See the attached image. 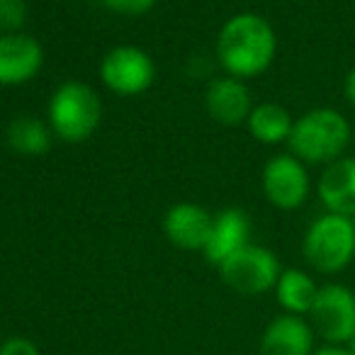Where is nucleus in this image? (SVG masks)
<instances>
[{"label": "nucleus", "instance_id": "nucleus-12", "mask_svg": "<svg viewBox=\"0 0 355 355\" xmlns=\"http://www.w3.org/2000/svg\"><path fill=\"white\" fill-rule=\"evenodd\" d=\"M251 243V222H248L246 212L236 207L222 209L214 217L212 232H209L207 246H205V258L212 266H222L229 256L241 251L243 246Z\"/></svg>", "mask_w": 355, "mask_h": 355}, {"label": "nucleus", "instance_id": "nucleus-4", "mask_svg": "<svg viewBox=\"0 0 355 355\" xmlns=\"http://www.w3.org/2000/svg\"><path fill=\"white\" fill-rule=\"evenodd\" d=\"M304 258L309 266L326 275L340 272L355 258V229L350 217L340 214H321L311 222L304 234Z\"/></svg>", "mask_w": 355, "mask_h": 355}, {"label": "nucleus", "instance_id": "nucleus-18", "mask_svg": "<svg viewBox=\"0 0 355 355\" xmlns=\"http://www.w3.org/2000/svg\"><path fill=\"white\" fill-rule=\"evenodd\" d=\"M25 22H27L25 0H0V35L22 32Z\"/></svg>", "mask_w": 355, "mask_h": 355}, {"label": "nucleus", "instance_id": "nucleus-21", "mask_svg": "<svg viewBox=\"0 0 355 355\" xmlns=\"http://www.w3.org/2000/svg\"><path fill=\"white\" fill-rule=\"evenodd\" d=\"M345 98H348V103L355 107V66L348 71V76H345Z\"/></svg>", "mask_w": 355, "mask_h": 355}, {"label": "nucleus", "instance_id": "nucleus-14", "mask_svg": "<svg viewBox=\"0 0 355 355\" xmlns=\"http://www.w3.org/2000/svg\"><path fill=\"white\" fill-rule=\"evenodd\" d=\"M319 198L326 212L353 217L355 214V156H340L329 163L319 178Z\"/></svg>", "mask_w": 355, "mask_h": 355}, {"label": "nucleus", "instance_id": "nucleus-6", "mask_svg": "<svg viewBox=\"0 0 355 355\" xmlns=\"http://www.w3.org/2000/svg\"><path fill=\"white\" fill-rule=\"evenodd\" d=\"M100 78L105 88L119 98H134L146 93L156 78L153 59L139 46H114L105 54L100 64Z\"/></svg>", "mask_w": 355, "mask_h": 355}, {"label": "nucleus", "instance_id": "nucleus-16", "mask_svg": "<svg viewBox=\"0 0 355 355\" xmlns=\"http://www.w3.org/2000/svg\"><path fill=\"white\" fill-rule=\"evenodd\" d=\"M316 292H319L316 282L304 270H297V268L282 270L275 285V297L280 302V306L287 314H295V316L309 314L311 306H314Z\"/></svg>", "mask_w": 355, "mask_h": 355}, {"label": "nucleus", "instance_id": "nucleus-5", "mask_svg": "<svg viewBox=\"0 0 355 355\" xmlns=\"http://www.w3.org/2000/svg\"><path fill=\"white\" fill-rule=\"evenodd\" d=\"M282 268L280 261L272 251L256 243H248L241 251L229 256L227 261L219 266V275L222 280L232 287L239 295H263L268 290H275L277 277H280Z\"/></svg>", "mask_w": 355, "mask_h": 355}, {"label": "nucleus", "instance_id": "nucleus-25", "mask_svg": "<svg viewBox=\"0 0 355 355\" xmlns=\"http://www.w3.org/2000/svg\"><path fill=\"white\" fill-rule=\"evenodd\" d=\"M353 141H355V134H353Z\"/></svg>", "mask_w": 355, "mask_h": 355}, {"label": "nucleus", "instance_id": "nucleus-1", "mask_svg": "<svg viewBox=\"0 0 355 355\" xmlns=\"http://www.w3.org/2000/svg\"><path fill=\"white\" fill-rule=\"evenodd\" d=\"M277 54V37L272 25L256 12H239L224 22L217 37V56L227 76L256 78L272 66Z\"/></svg>", "mask_w": 355, "mask_h": 355}, {"label": "nucleus", "instance_id": "nucleus-19", "mask_svg": "<svg viewBox=\"0 0 355 355\" xmlns=\"http://www.w3.org/2000/svg\"><path fill=\"white\" fill-rule=\"evenodd\" d=\"M107 10L117 12V15H127V17H137V15H146L156 0H100Z\"/></svg>", "mask_w": 355, "mask_h": 355}, {"label": "nucleus", "instance_id": "nucleus-9", "mask_svg": "<svg viewBox=\"0 0 355 355\" xmlns=\"http://www.w3.org/2000/svg\"><path fill=\"white\" fill-rule=\"evenodd\" d=\"M44 66V49L25 32L0 35V85H25Z\"/></svg>", "mask_w": 355, "mask_h": 355}, {"label": "nucleus", "instance_id": "nucleus-15", "mask_svg": "<svg viewBox=\"0 0 355 355\" xmlns=\"http://www.w3.org/2000/svg\"><path fill=\"white\" fill-rule=\"evenodd\" d=\"M246 124H248V132H251V137L256 139V141L275 146V144H282L290 139L295 119L290 117L287 107H282V105L263 103L251 110Z\"/></svg>", "mask_w": 355, "mask_h": 355}, {"label": "nucleus", "instance_id": "nucleus-20", "mask_svg": "<svg viewBox=\"0 0 355 355\" xmlns=\"http://www.w3.org/2000/svg\"><path fill=\"white\" fill-rule=\"evenodd\" d=\"M0 355H42L35 340L25 338V336H12L0 343Z\"/></svg>", "mask_w": 355, "mask_h": 355}, {"label": "nucleus", "instance_id": "nucleus-2", "mask_svg": "<svg viewBox=\"0 0 355 355\" xmlns=\"http://www.w3.org/2000/svg\"><path fill=\"white\" fill-rule=\"evenodd\" d=\"M353 139L350 124L338 110L334 107H316L302 114L290 132L292 156L302 163H334L343 156L345 146Z\"/></svg>", "mask_w": 355, "mask_h": 355}, {"label": "nucleus", "instance_id": "nucleus-13", "mask_svg": "<svg viewBox=\"0 0 355 355\" xmlns=\"http://www.w3.org/2000/svg\"><path fill=\"white\" fill-rule=\"evenodd\" d=\"M261 355H314V329L302 316H277L263 331Z\"/></svg>", "mask_w": 355, "mask_h": 355}, {"label": "nucleus", "instance_id": "nucleus-3", "mask_svg": "<svg viewBox=\"0 0 355 355\" xmlns=\"http://www.w3.org/2000/svg\"><path fill=\"white\" fill-rule=\"evenodd\" d=\"M103 119V103L90 85L69 80L59 85L49 100V127L54 137L80 144L95 134Z\"/></svg>", "mask_w": 355, "mask_h": 355}, {"label": "nucleus", "instance_id": "nucleus-22", "mask_svg": "<svg viewBox=\"0 0 355 355\" xmlns=\"http://www.w3.org/2000/svg\"><path fill=\"white\" fill-rule=\"evenodd\" d=\"M314 355H353L348 348H343V345H324V348L314 350Z\"/></svg>", "mask_w": 355, "mask_h": 355}, {"label": "nucleus", "instance_id": "nucleus-8", "mask_svg": "<svg viewBox=\"0 0 355 355\" xmlns=\"http://www.w3.org/2000/svg\"><path fill=\"white\" fill-rule=\"evenodd\" d=\"M263 193L277 209H297L309 198V173L292 153L272 156L263 168Z\"/></svg>", "mask_w": 355, "mask_h": 355}, {"label": "nucleus", "instance_id": "nucleus-17", "mask_svg": "<svg viewBox=\"0 0 355 355\" xmlns=\"http://www.w3.org/2000/svg\"><path fill=\"white\" fill-rule=\"evenodd\" d=\"M6 139L8 146L20 156H44L51 148L54 132H51L49 124L40 122L35 117H17L8 124Z\"/></svg>", "mask_w": 355, "mask_h": 355}, {"label": "nucleus", "instance_id": "nucleus-24", "mask_svg": "<svg viewBox=\"0 0 355 355\" xmlns=\"http://www.w3.org/2000/svg\"><path fill=\"white\" fill-rule=\"evenodd\" d=\"M350 222H353V229H355V214H353V217H350Z\"/></svg>", "mask_w": 355, "mask_h": 355}, {"label": "nucleus", "instance_id": "nucleus-7", "mask_svg": "<svg viewBox=\"0 0 355 355\" xmlns=\"http://www.w3.org/2000/svg\"><path fill=\"white\" fill-rule=\"evenodd\" d=\"M309 319L329 345H348L355 334V295L343 285L319 287Z\"/></svg>", "mask_w": 355, "mask_h": 355}, {"label": "nucleus", "instance_id": "nucleus-23", "mask_svg": "<svg viewBox=\"0 0 355 355\" xmlns=\"http://www.w3.org/2000/svg\"><path fill=\"white\" fill-rule=\"evenodd\" d=\"M348 350H350V353L355 355V334H353V338L348 340Z\"/></svg>", "mask_w": 355, "mask_h": 355}, {"label": "nucleus", "instance_id": "nucleus-11", "mask_svg": "<svg viewBox=\"0 0 355 355\" xmlns=\"http://www.w3.org/2000/svg\"><path fill=\"white\" fill-rule=\"evenodd\" d=\"M205 107H207L209 117L219 124H241L248 119L251 110L256 107L251 100V90L241 78L234 76H224L207 85L205 93Z\"/></svg>", "mask_w": 355, "mask_h": 355}, {"label": "nucleus", "instance_id": "nucleus-10", "mask_svg": "<svg viewBox=\"0 0 355 355\" xmlns=\"http://www.w3.org/2000/svg\"><path fill=\"white\" fill-rule=\"evenodd\" d=\"M214 217L193 202L173 205L163 217V232L173 246L183 251H205Z\"/></svg>", "mask_w": 355, "mask_h": 355}]
</instances>
